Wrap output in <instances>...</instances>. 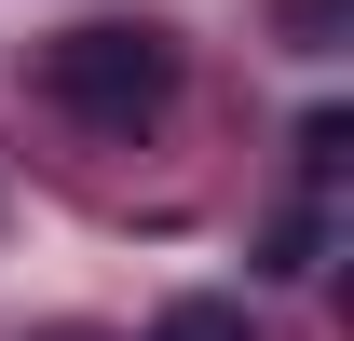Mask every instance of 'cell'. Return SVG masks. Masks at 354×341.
I'll list each match as a JSON object with an SVG mask.
<instances>
[{"label":"cell","mask_w":354,"mask_h":341,"mask_svg":"<svg viewBox=\"0 0 354 341\" xmlns=\"http://www.w3.org/2000/svg\"><path fill=\"white\" fill-rule=\"evenodd\" d=\"M150 341H245V300H177Z\"/></svg>","instance_id":"7a4b0ae2"},{"label":"cell","mask_w":354,"mask_h":341,"mask_svg":"<svg viewBox=\"0 0 354 341\" xmlns=\"http://www.w3.org/2000/svg\"><path fill=\"white\" fill-rule=\"evenodd\" d=\"M41 341H95V328H41Z\"/></svg>","instance_id":"3957f363"},{"label":"cell","mask_w":354,"mask_h":341,"mask_svg":"<svg viewBox=\"0 0 354 341\" xmlns=\"http://www.w3.org/2000/svg\"><path fill=\"white\" fill-rule=\"evenodd\" d=\"M41 82H55L68 123L136 137V123H164V110H177V42H164V28H136V14H95V28H68V42L41 55Z\"/></svg>","instance_id":"6da1fadb"}]
</instances>
